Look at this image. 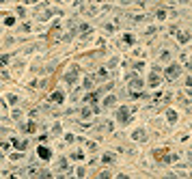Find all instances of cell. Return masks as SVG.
Returning a JSON list of instances; mask_svg holds the SVG:
<instances>
[{
  "mask_svg": "<svg viewBox=\"0 0 192 179\" xmlns=\"http://www.w3.org/2000/svg\"><path fill=\"white\" fill-rule=\"evenodd\" d=\"M179 71H181V67H179V65H171V67L166 69V78H177V76H179Z\"/></svg>",
  "mask_w": 192,
  "mask_h": 179,
  "instance_id": "cell-1",
  "label": "cell"
},
{
  "mask_svg": "<svg viewBox=\"0 0 192 179\" xmlns=\"http://www.w3.org/2000/svg\"><path fill=\"white\" fill-rule=\"evenodd\" d=\"M127 114H130V112H127V108H119V121H121V123H127V121H130V117H127Z\"/></svg>",
  "mask_w": 192,
  "mask_h": 179,
  "instance_id": "cell-2",
  "label": "cell"
},
{
  "mask_svg": "<svg viewBox=\"0 0 192 179\" xmlns=\"http://www.w3.org/2000/svg\"><path fill=\"white\" fill-rule=\"evenodd\" d=\"M158 84H160V76L153 71V74L149 76V86H158Z\"/></svg>",
  "mask_w": 192,
  "mask_h": 179,
  "instance_id": "cell-3",
  "label": "cell"
},
{
  "mask_svg": "<svg viewBox=\"0 0 192 179\" xmlns=\"http://www.w3.org/2000/svg\"><path fill=\"white\" fill-rule=\"evenodd\" d=\"M39 155H41L43 160H50V155H52V151H50L48 147H39Z\"/></svg>",
  "mask_w": 192,
  "mask_h": 179,
  "instance_id": "cell-4",
  "label": "cell"
},
{
  "mask_svg": "<svg viewBox=\"0 0 192 179\" xmlns=\"http://www.w3.org/2000/svg\"><path fill=\"white\" fill-rule=\"evenodd\" d=\"M130 86H143V82H140V78H136V76H134V78L130 80Z\"/></svg>",
  "mask_w": 192,
  "mask_h": 179,
  "instance_id": "cell-5",
  "label": "cell"
},
{
  "mask_svg": "<svg viewBox=\"0 0 192 179\" xmlns=\"http://www.w3.org/2000/svg\"><path fill=\"white\" fill-rule=\"evenodd\" d=\"M52 99H54V102H63V99H65V95H63V93H54Z\"/></svg>",
  "mask_w": 192,
  "mask_h": 179,
  "instance_id": "cell-6",
  "label": "cell"
},
{
  "mask_svg": "<svg viewBox=\"0 0 192 179\" xmlns=\"http://www.w3.org/2000/svg\"><path fill=\"white\" fill-rule=\"evenodd\" d=\"M134 138H138V140H145V134H143V130H138L134 134Z\"/></svg>",
  "mask_w": 192,
  "mask_h": 179,
  "instance_id": "cell-7",
  "label": "cell"
},
{
  "mask_svg": "<svg viewBox=\"0 0 192 179\" xmlns=\"http://www.w3.org/2000/svg\"><path fill=\"white\" fill-rule=\"evenodd\" d=\"M7 60H9V56H0V65H7Z\"/></svg>",
  "mask_w": 192,
  "mask_h": 179,
  "instance_id": "cell-8",
  "label": "cell"
}]
</instances>
